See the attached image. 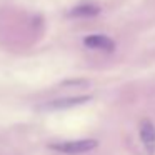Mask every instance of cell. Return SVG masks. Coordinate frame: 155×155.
Here are the masks:
<instances>
[{
  "instance_id": "3",
  "label": "cell",
  "mask_w": 155,
  "mask_h": 155,
  "mask_svg": "<svg viewBox=\"0 0 155 155\" xmlns=\"http://www.w3.org/2000/svg\"><path fill=\"white\" fill-rule=\"evenodd\" d=\"M84 45L92 50H102V52H114L115 42L105 35H88L84 38Z\"/></svg>"
},
{
  "instance_id": "2",
  "label": "cell",
  "mask_w": 155,
  "mask_h": 155,
  "mask_svg": "<svg viewBox=\"0 0 155 155\" xmlns=\"http://www.w3.org/2000/svg\"><path fill=\"white\" fill-rule=\"evenodd\" d=\"M140 140L148 155L155 153V125L150 120H142L140 124Z\"/></svg>"
},
{
  "instance_id": "5",
  "label": "cell",
  "mask_w": 155,
  "mask_h": 155,
  "mask_svg": "<svg viewBox=\"0 0 155 155\" xmlns=\"http://www.w3.org/2000/svg\"><path fill=\"white\" fill-rule=\"evenodd\" d=\"M100 14V8L97 5H78L68 12L70 17H95Z\"/></svg>"
},
{
  "instance_id": "1",
  "label": "cell",
  "mask_w": 155,
  "mask_h": 155,
  "mask_svg": "<svg viewBox=\"0 0 155 155\" xmlns=\"http://www.w3.org/2000/svg\"><path fill=\"white\" fill-rule=\"evenodd\" d=\"M98 142L94 138H85V140H67L60 143H50L52 150H57L65 155H78V153H87L97 148Z\"/></svg>"
},
{
  "instance_id": "4",
  "label": "cell",
  "mask_w": 155,
  "mask_h": 155,
  "mask_svg": "<svg viewBox=\"0 0 155 155\" xmlns=\"http://www.w3.org/2000/svg\"><path fill=\"white\" fill-rule=\"evenodd\" d=\"M92 100L90 95H84V97H72V98H62V100H54L48 105H45V108H68V107H75V105H82L85 102Z\"/></svg>"
}]
</instances>
